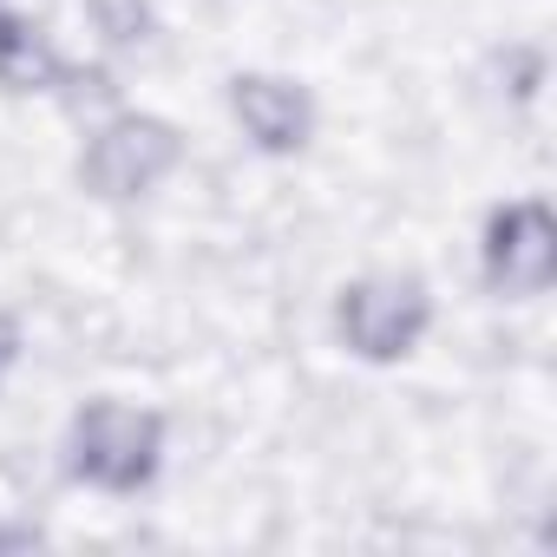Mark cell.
<instances>
[{"label": "cell", "instance_id": "cell-1", "mask_svg": "<svg viewBox=\"0 0 557 557\" xmlns=\"http://www.w3.org/2000/svg\"><path fill=\"white\" fill-rule=\"evenodd\" d=\"M164 459V420L132 400H86L73 413V472L99 492H145Z\"/></svg>", "mask_w": 557, "mask_h": 557}, {"label": "cell", "instance_id": "cell-2", "mask_svg": "<svg viewBox=\"0 0 557 557\" xmlns=\"http://www.w3.org/2000/svg\"><path fill=\"white\" fill-rule=\"evenodd\" d=\"M426 322H433V302H426V289L413 275H361V283H348L342 302H335V329L361 361L413 355Z\"/></svg>", "mask_w": 557, "mask_h": 557}, {"label": "cell", "instance_id": "cell-3", "mask_svg": "<svg viewBox=\"0 0 557 557\" xmlns=\"http://www.w3.org/2000/svg\"><path fill=\"white\" fill-rule=\"evenodd\" d=\"M177 158H184L177 125H164L151 112H119L112 125L92 132V145L79 158V177H86V190L119 203V197H145L151 184H164L177 171Z\"/></svg>", "mask_w": 557, "mask_h": 557}, {"label": "cell", "instance_id": "cell-4", "mask_svg": "<svg viewBox=\"0 0 557 557\" xmlns=\"http://www.w3.org/2000/svg\"><path fill=\"white\" fill-rule=\"evenodd\" d=\"M485 283L511 302L524 296H544L550 289V275H557V223L537 197L524 203H505L485 216Z\"/></svg>", "mask_w": 557, "mask_h": 557}, {"label": "cell", "instance_id": "cell-5", "mask_svg": "<svg viewBox=\"0 0 557 557\" xmlns=\"http://www.w3.org/2000/svg\"><path fill=\"white\" fill-rule=\"evenodd\" d=\"M230 112H236V125L256 138V151H302L309 145V132H315V106H309V92L302 86H289V79H269V73H236L230 79Z\"/></svg>", "mask_w": 557, "mask_h": 557}, {"label": "cell", "instance_id": "cell-6", "mask_svg": "<svg viewBox=\"0 0 557 557\" xmlns=\"http://www.w3.org/2000/svg\"><path fill=\"white\" fill-rule=\"evenodd\" d=\"M53 79H60V53L47 47V34L14 21V14H0V86L8 92H47Z\"/></svg>", "mask_w": 557, "mask_h": 557}, {"label": "cell", "instance_id": "cell-7", "mask_svg": "<svg viewBox=\"0 0 557 557\" xmlns=\"http://www.w3.org/2000/svg\"><path fill=\"white\" fill-rule=\"evenodd\" d=\"M86 8L112 47H138L151 34V0H86Z\"/></svg>", "mask_w": 557, "mask_h": 557}, {"label": "cell", "instance_id": "cell-8", "mask_svg": "<svg viewBox=\"0 0 557 557\" xmlns=\"http://www.w3.org/2000/svg\"><path fill=\"white\" fill-rule=\"evenodd\" d=\"M14 361H21V329H14V315H0V374Z\"/></svg>", "mask_w": 557, "mask_h": 557}, {"label": "cell", "instance_id": "cell-9", "mask_svg": "<svg viewBox=\"0 0 557 557\" xmlns=\"http://www.w3.org/2000/svg\"><path fill=\"white\" fill-rule=\"evenodd\" d=\"M0 544H40V531H0Z\"/></svg>", "mask_w": 557, "mask_h": 557}]
</instances>
